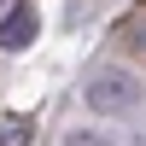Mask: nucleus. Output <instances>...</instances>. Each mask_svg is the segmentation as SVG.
I'll list each match as a JSON object with an SVG mask.
<instances>
[{
  "mask_svg": "<svg viewBox=\"0 0 146 146\" xmlns=\"http://www.w3.org/2000/svg\"><path fill=\"white\" fill-rule=\"evenodd\" d=\"M35 29H41V18H35V6H12V18H0V53H23V47L35 41Z\"/></svg>",
  "mask_w": 146,
  "mask_h": 146,
  "instance_id": "2",
  "label": "nucleus"
},
{
  "mask_svg": "<svg viewBox=\"0 0 146 146\" xmlns=\"http://www.w3.org/2000/svg\"><path fill=\"white\" fill-rule=\"evenodd\" d=\"M64 146H123L117 135H94V129H76V135H64Z\"/></svg>",
  "mask_w": 146,
  "mask_h": 146,
  "instance_id": "5",
  "label": "nucleus"
},
{
  "mask_svg": "<svg viewBox=\"0 0 146 146\" xmlns=\"http://www.w3.org/2000/svg\"><path fill=\"white\" fill-rule=\"evenodd\" d=\"M117 47H123V53H135L140 64H146V12H140V18H123V23H117Z\"/></svg>",
  "mask_w": 146,
  "mask_h": 146,
  "instance_id": "3",
  "label": "nucleus"
},
{
  "mask_svg": "<svg viewBox=\"0 0 146 146\" xmlns=\"http://www.w3.org/2000/svg\"><path fill=\"white\" fill-rule=\"evenodd\" d=\"M82 105H88L94 117H105V123H123V117H135L146 105V82L129 64H100L82 82Z\"/></svg>",
  "mask_w": 146,
  "mask_h": 146,
  "instance_id": "1",
  "label": "nucleus"
},
{
  "mask_svg": "<svg viewBox=\"0 0 146 146\" xmlns=\"http://www.w3.org/2000/svg\"><path fill=\"white\" fill-rule=\"evenodd\" d=\"M0 146H29V117H6L0 123Z\"/></svg>",
  "mask_w": 146,
  "mask_h": 146,
  "instance_id": "4",
  "label": "nucleus"
}]
</instances>
